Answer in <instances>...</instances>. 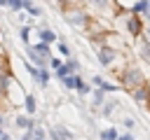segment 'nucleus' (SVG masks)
Segmentation results:
<instances>
[{"label":"nucleus","instance_id":"f257e3e1","mask_svg":"<svg viewBox=\"0 0 150 140\" xmlns=\"http://www.w3.org/2000/svg\"><path fill=\"white\" fill-rule=\"evenodd\" d=\"M117 86L122 89V91H127V93H131L134 89H138V86H143V84H148V77H145V72H143V68L141 65H136V63H127L117 75Z\"/></svg>","mask_w":150,"mask_h":140},{"label":"nucleus","instance_id":"f03ea898","mask_svg":"<svg viewBox=\"0 0 150 140\" xmlns=\"http://www.w3.org/2000/svg\"><path fill=\"white\" fill-rule=\"evenodd\" d=\"M96 61L105 70H112L117 75L129 63V56H127V51H115V49H108V47H96Z\"/></svg>","mask_w":150,"mask_h":140},{"label":"nucleus","instance_id":"7ed1b4c3","mask_svg":"<svg viewBox=\"0 0 150 140\" xmlns=\"http://www.w3.org/2000/svg\"><path fill=\"white\" fill-rule=\"evenodd\" d=\"M61 12H63V19H66L68 26H73L75 30H82V33H84V28H87L91 14L84 9L82 2H68L66 7H61Z\"/></svg>","mask_w":150,"mask_h":140},{"label":"nucleus","instance_id":"20e7f679","mask_svg":"<svg viewBox=\"0 0 150 140\" xmlns=\"http://www.w3.org/2000/svg\"><path fill=\"white\" fill-rule=\"evenodd\" d=\"M82 5H84V9H87L91 16L103 19V21H112V16L120 12L117 0H84Z\"/></svg>","mask_w":150,"mask_h":140},{"label":"nucleus","instance_id":"39448f33","mask_svg":"<svg viewBox=\"0 0 150 140\" xmlns=\"http://www.w3.org/2000/svg\"><path fill=\"white\" fill-rule=\"evenodd\" d=\"M47 140H75V135L63 126V124H54V126H49V131H47Z\"/></svg>","mask_w":150,"mask_h":140},{"label":"nucleus","instance_id":"423d86ee","mask_svg":"<svg viewBox=\"0 0 150 140\" xmlns=\"http://www.w3.org/2000/svg\"><path fill=\"white\" fill-rule=\"evenodd\" d=\"M129 96L134 98V103H136L138 107H148V105H150V89H148V84H143V86L134 89Z\"/></svg>","mask_w":150,"mask_h":140},{"label":"nucleus","instance_id":"0eeeda50","mask_svg":"<svg viewBox=\"0 0 150 140\" xmlns=\"http://www.w3.org/2000/svg\"><path fill=\"white\" fill-rule=\"evenodd\" d=\"M134 51H136V56L141 58V63L150 65V44H148V42H143L141 37H136V40H134Z\"/></svg>","mask_w":150,"mask_h":140},{"label":"nucleus","instance_id":"6e6552de","mask_svg":"<svg viewBox=\"0 0 150 140\" xmlns=\"http://www.w3.org/2000/svg\"><path fill=\"white\" fill-rule=\"evenodd\" d=\"M14 126H16V128H21L23 133H26V131H28V133H33V128H35L38 124H35V117H28V114H16V117H14Z\"/></svg>","mask_w":150,"mask_h":140},{"label":"nucleus","instance_id":"1a4fd4ad","mask_svg":"<svg viewBox=\"0 0 150 140\" xmlns=\"http://www.w3.org/2000/svg\"><path fill=\"white\" fill-rule=\"evenodd\" d=\"M23 61H28V63H33L35 68H47V63H49V61H47L45 56H40V54H38V51H35V49H33L30 44L26 47V58H23Z\"/></svg>","mask_w":150,"mask_h":140},{"label":"nucleus","instance_id":"9d476101","mask_svg":"<svg viewBox=\"0 0 150 140\" xmlns=\"http://www.w3.org/2000/svg\"><path fill=\"white\" fill-rule=\"evenodd\" d=\"M21 107H23V112L28 114V117H35V112H38V98H35V93H26L23 96V103H21Z\"/></svg>","mask_w":150,"mask_h":140},{"label":"nucleus","instance_id":"9b49d317","mask_svg":"<svg viewBox=\"0 0 150 140\" xmlns=\"http://www.w3.org/2000/svg\"><path fill=\"white\" fill-rule=\"evenodd\" d=\"M38 37H40L38 42H45V44H49V47L59 42V35H56L49 26H47V28H38Z\"/></svg>","mask_w":150,"mask_h":140},{"label":"nucleus","instance_id":"f8f14e48","mask_svg":"<svg viewBox=\"0 0 150 140\" xmlns=\"http://www.w3.org/2000/svg\"><path fill=\"white\" fill-rule=\"evenodd\" d=\"M23 14L35 16V19H42V7H40V5H35L33 0H23Z\"/></svg>","mask_w":150,"mask_h":140},{"label":"nucleus","instance_id":"ddd939ff","mask_svg":"<svg viewBox=\"0 0 150 140\" xmlns=\"http://www.w3.org/2000/svg\"><path fill=\"white\" fill-rule=\"evenodd\" d=\"M56 54H59V58H63V61H66V58H70V56H73V47H70L66 40H59V42H56Z\"/></svg>","mask_w":150,"mask_h":140},{"label":"nucleus","instance_id":"4468645a","mask_svg":"<svg viewBox=\"0 0 150 140\" xmlns=\"http://www.w3.org/2000/svg\"><path fill=\"white\" fill-rule=\"evenodd\" d=\"M80 79H82L80 75H68V77H63V79H61V86H63L66 91H75V89H77V82H80Z\"/></svg>","mask_w":150,"mask_h":140},{"label":"nucleus","instance_id":"2eb2a0df","mask_svg":"<svg viewBox=\"0 0 150 140\" xmlns=\"http://www.w3.org/2000/svg\"><path fill=\"white\" fill-rule=\"evenodd\" d=\"M30 35H33V26H30V23H23V26L19 28V40H21L26 47L30 44Z\"/></svg>","mask_w":150,"mask_h":140},{"label":"nucleus","instance_id":"dca6fc26","mask_svg":"<svg viewBox=\"0 0 150 140\" xmlns=\"http://www.w3.org/2000/svg\"><path fill=\"white\" fill-rule=\"evenodd\" d=\"M30 47H33V49H35L40 56H45L47 61L54 56V54H52V47H49V44H45V42H35V44H30Z\"/></svg>","mask_w":150,"mask_h":140},{"label":"nucleus","instance_id":"f3484780","mask_svg":"<svg viewBox=\"0 0 150 140\" xmlns=\"http://www.w3.org/2000/svg\"><path fill=\"white\" fill-rule=\"evenodd\" d=\"M115 107H117V100H115V98H105V103L101 105V114H103V117H112Z\"/></svg>","mask_w":150,"mask_h":140},{"label":"nucleus","instance_id":"a211bd4d","mask_svg":"<svg viewBox=\"0 0 150 140\" xmlns=\"http://www.w3.org/2000/svg\"><path fill=\"white\" fill-rule=\"evenodd\" d=\"M98 138H101V140H117V138H120V131H117L115 126H108V128L98 131Z\"/></svg>","mask_w":150,"mask_h":140},{"label":"nucleus","instance_id":"6ab92c4d","mask_svg":"<svg viewBox=\"0 0 150 140\" xmlns=\"http://www.w3.org/2000/svg\"><path fill=\"white\" fill-rule=\"evenodd\" d=\"M105 103V93L101 89H91V107H101Z\"/></svg>","mask_w":150,"mask_h":140},{"label":"nucleus","instance_id":"aec40b11","mask_svg":"<svg viewBox=\"0 0 150 140\" xmlns=\"http://www.w3.org/2000/svg\"><path fill=\"white\" fill-rule=\"evenodd\" d=\"M23 68H26V72H28V77L38 84V79H40V68H35L33 63H28V61H23Z\"/></svg>","mask_w":150,"mask_h":140},{"label":"nucleus","instance_id":"412c9836","mask_svg":"<svg viewBox=\"0 0 150 140\" xmlns=\"http://www.w3.org/2000/svg\"><path fill=\"white\" fill-rule=\"evenodd\" d=\"M49 79H52V72H49V68H40V79H38V86L47 89V86H49Z\"/></svg>","mask_w":150,"mask_h":140},{"label":"nucleus","instance_id":"4be33fe9","mask_svg":"<svg viewBox=\"0 0 150 140\" xmlns=\"http://www.w3.org/2000/svg\"><path fill=\"white\" fill-rule=\"evenodd\" d=\"M91 89H94L91 84H87L84 79H80V82H77V89H75V91H77V96H82V98H84V96H89V93H91Z\"/></svg>","mask_w":150,"mask_h":140},{"label":"nucleus","instance_id":"5701e85b","mask_svg":"<svg viewBox=\"0 0 150 140\" xmlns=\"http://www.w3.org/2000/svg\"><path fill=\"white\" fill-rule=\"evenodd\" d=\"M12 14H19V12H23V0H7V5H5Z\"/></svg>","mask_w":150,"mask_h":140},{"label":"nucleus","instance_id":"b1692460","mask_svg":"<svg viewBox=\"0 0 150 140\" xmlns=\"http://www.w3.org/2000/svg\"><path fill=\"white\" fill-rule=\"evenodd\" d=\"M98 89H101L103 93H115V91H120V86H117V84H112V82H105V79H103V84H101Z\"/></svg>","mask_w":150,"mask_h":140},{"label":"nucleus","instance_id":"393cba45","mask_svg":"<svg viewBox=\"0 0 150 140\" xmlns=\"http://www.w3.org/2000/svg\"><path fill=\"white\" fill-rule=\"evenodd\" d=\"M61 65H63V58H59V56H52V58H49V63H47V68H49V70H59Z\"/></svg>","mask_w":150,"mask_h":140},{"label":"nucleus","instance_id":"a878e982","mask_svg":"<svg viewBox=\"0 0 150 140\" xmlns=\"http://www.w3.org/2000/svg\"><path fill=\"white\" fill-rule=\"evenodd\" d=\"M122 126L127 128V133H131V131L136 128V121H134L131 117H124V119H122Z\"/></svg>","mask_w":150,"mask_h":140},{"label":"nucleus","instance_id":"bb28decb","mask_svg":"<svg viewBox=\"0 0 150 140\" xmlns=\"http://www.w3.org/2000/svg\"><path fill=\"white\" fill-rule=\"evenodd\" d=\"M33 138H38V140L47 138V131H45V126H35V128H33Z\"/></svg>","mask_w":150,"mask_h":140},{"label":"nucleus","instance_id":"cd10ccee","mask_svg":"<svg viewBox=\"0 0 150 140\" xmlns=\"http://www.w3.org/2000/svg\"><path fill=\"white\" fill-rule=\"evenodd\" d=\"M101 84H103V75H94V77H91V86H94V89H98Z\"/></svg>","mask_w":150,"mask_h":140},{"label":"nucleus","instance_id":"c85d7f7f","mask_svg":"<svg viewBox=\"0 0 150 140\" xmlns=\"http://www.w3.org/2000/svg\"><path fill=\"white\" fill-rule=\"evenodd\" d=\"M141 40L150 44V26H145V28H143V33H141Z\"/></svg>","mask_w":150,"mask_h":140},{"label":"nucleus","instance_id":"c756f323","mask_svg":"<svg viewBox=\"0 0 150 140\" xmlns=\"http://www.w3.org/2000/svg\"><path fill=\"white\" fill-rule=\"evenodd\" d=\"M117 140H136V138H134L131 133H120V138H117Z\"/></svg>","mask_w":150,"mask_h":140},{"label":"nucleus","instance_id":"7c9ffc66","mask_svg":"<svg viewBox=\"0 0 150 140\" xmlns=\"http://www.w3.org/2000/svg\"><path fill=\"white\" fill-rule=\"evenodd\" d=\"M0 56H7V47H5V42H0Z\"/></svg>","mask_w":150,"mask_h":140},{"label":"nucleus","instance_id":"2f4dec72","mask_svg":"<svg viewBox=\"0 0 150 140\" xmlns=\"http://www.w3.org/2000/svg\"><path fill=\"white\" fill-rule=\"evenodd\" d=\"M52 2H56L59 7H66V5H68V0H52Z\"/></svg>","mask_w":150,"mask_h":140},{"label":"nucleus","instance_id":"473e14b6","mask_svg":"<svg viewBox=\"0 0 150 140\" xmlns=\"http://www.w3.org/2000/svg\"><path fill=\"white\" fill-rule=\"evenodd\" d=\"M0 140H12V138H9V133H7V131H5V133H2V135H0Z\"/></svg>","mask_w":150,"mask_h":140},{"label":"nucleus","instance_id":"72a5a7b5","mask_svg":"<svg viewBox=\"0 0 150 140\" xmlns=\"http://www.w3.org/2000/svg\"><path fill=\"white\" fill-rule=\"evenodd\" d=\"M5 5H7V0H0V7H5Z\"/></svg>","mask_w":150,"mask_h":140},{"label":"nucleus","instance_id":"f704fd0d","mask_svg":"<svg viewBox=\"0 0 150 140\" xmlns=\"http://www.w3.org/2000/svg\"><path fill=\"white\" fill-rule=\"evenodd\" d=\"M0 42H2V28H0Z\"/></svg>","mask_w":150,"mask_h":140},{"label":"nucleus","instance_id":"c9c22d12","mask_svg":"<svg viewBox=\"0 0 150 140\" xmlns=\"http://www.w3.org/2000/svg\"><path fill=\"white\" fill-rule=\"evenodd\" d=\"M33 140H38V138H33ZM42 140H47V138H42Z\"/></svg>","mask_w":150,"mask_h":140},{"label":"nucleus","instance_id":"e433bc0d","mask_svg":"<svg viewBox=\"0 0 150 140\" xmlns=\"http://www.w3.org/2000/svg\"><path fill=\"white\" fill-rule=\"evenodd\" d=\"M0 9H2V7H0Z\"/></svg>","mask_w":150,"mask_h":140},{"label":"nucleus","instance_id":"4c0bfd02","mask_svg":"<svg viewBox=\"0 0 150 140\" xmlns=\"http://www.w3.org/2000/svg\"><path fill=\"white\" fill-rule=\"evenodd\" d=\"M148 2H150V0H148Z\"/></svg>","mask_w":150,"mask_h":140}]
</instances>
